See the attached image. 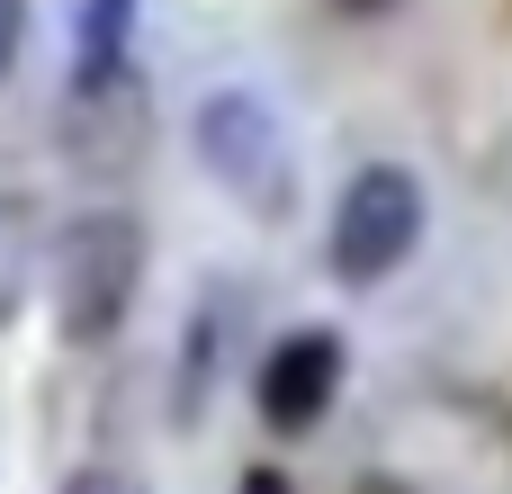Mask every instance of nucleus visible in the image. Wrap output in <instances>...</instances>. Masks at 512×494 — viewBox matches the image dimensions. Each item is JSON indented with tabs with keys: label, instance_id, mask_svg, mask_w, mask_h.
Instances as JSON below:
<instances>
[{
	"label": "nucleus",
	"instance_id": "2",
	"mask_svg": "<svg viewBox=\"0 0 512 494\" xmlns=\"http://www.w3.org/2000/svg\"><path fill=\"white\" fill-rule=\"evenodd\" d=\"M54 333L63 342H108L126 315H135V288H144V225L126 207H81L54 243Z\"/></svg>",
	"mask_w": 512,
	"mask_h": 494
},
{
	"label": "nucleus",
	"instance_id": "10",
	"mask_svg": "<svg viewBox=\"0 0 512 494\" xmlns=\"http://www.w3.org/2000/svg\"><path fill=\"white\" fill-rule=\"evenodd\" d=\"M234 494H297V486H288L279 468H243V486H234Z\"/></svg>",
	"mask_w": 512,
	"mask_h": 494
},
{
	"label": "nucleus",
	"instance_id": "6",
	"mask_svg": "<svg viewBox=\"0 0 512 494\" xmlns=\"http://www.w3.org/2000/svg\"><path fill=\"white\" fill-rule=\"evenodd\" d=\"M135 9H144V0H81V9H72V81H90V72H126Z\"/></svg>",
	"mask_w": 512,
	"mask_h": 494
},
{
	"label": "nucleus",
	"instance_id": "5",
	"mask_svg": "<svg viewBox=\"0 0 512 494\" xmlns=\"http://www.w3.org/2000/svg\"><path fill=\"white\" fill-rule=\"evenodd\" d=\"M63 135H72V162L81 171H135L144 135H153V108L135 90V63L126 72H90V81H63Z\"/></svg>",
	"mask_w": 512,
	"mask_h": 494
},
{
	"label": "nucleus",
	"instance_id": "4",
	"mask_svg": "<svg viewBox=\"0 0 512 494\" xmlns=\"http://www.w3.org/2000/svg\"><path fill=\"white\" fill-rule=\"evenodd\" d=\"M342 378H351L342 333H333V324H297V333L270 342V360H261V378H252V405H261V423H270L279 441H297V432H315V423L333 414Z\"/></svg>",
	"mask_w": 512,
	"mask_h": 494
},
{
	"label": "nucleus",
	"instance_id": "3",
	"mask_svg": "<svg viewBox=\"0 0 512 494\" xmlns=\"http://www.w3.org/2000/svg\"><path fill=\"white\" fill-rule=\"evenodd\" d=\"M423 225H432L423 180H414L405 162H369V171H351V180H342V198H333L324 261H333V279H342V288H378V279H396V270L414 261Z\"/></svg>",
	"mask_w": 512,
	"mask_h": 494
},
{
	"label": "nucleus",
	"instance_id": "7",
	"mask_svg": "<svg viewBox=\"0 0 512 494\" xmlns=\"http://www.w3.org/2000/svg\"><path fill=\"white\" fill-rule=\"evenodd\" d=\"M27 279H36V207L27 198H0V324L18 315Z\"/></svg>",
	"mask_w": 512,
	"mask_h": 494
},
{
	"label": "nucleus",
	"instance_id": "1",
	"mask_svg": "<svg viewBox=\"0 0 512 494\" xmlns=\"http://www.w3.org/2000/svg\"><path fill=\"white\" fill-rule=\"evenodd\" d=\"M189 144H198L207 180H216L243 216H261V225H288V216H297L306 162H297L288 117H279L252 81H216V90L198 99V117H189Z\"/></svg>",
	"mask_w": 512,
	"mask_h": 494
},
{
	"label": "nucleus",
	"instance_id": "11",
	"mask_svg": "<svg viewBox=\"0 0 512 494\" xmlns=\"http://www.w3.org/2000/svg\"><path fill=\"white\" fill-rule=\"evenodd\" d=\"M324 9H342V18H387V9H405V0H324Z\"/></svg>",
	"mask_w": 512,
	"mask_h": 494
},
{
	"label": "nucleus",
	"instance_id": "9",
	"mask_svg": "<svg viewBox=\"0 0 512 494\" xmlns=\"http://www.w3.org/2000/svg\"><path fill=\"white\" fill-rule=\"evenodd\" d=\"M18 45H27V0H0V81L18 63Z\"/></svg>",
	"mask_w": 512,
	"mask_h": 494
},
{
	"label": "nucleus",
	"instance_id": "8",
	"mask_svg": "<svg viewBox=\"0 0 512 494\" xmlns=\"http://www.w3.org/2000/svg\"><path fill=\"white\" fill-rule=\"evenodd\" d=\"M54 494H153V486H144V477H126V468H72Z\"/></svg>",
	"mask_w": 512,
	"mask_h": 494
}]
</instances>
